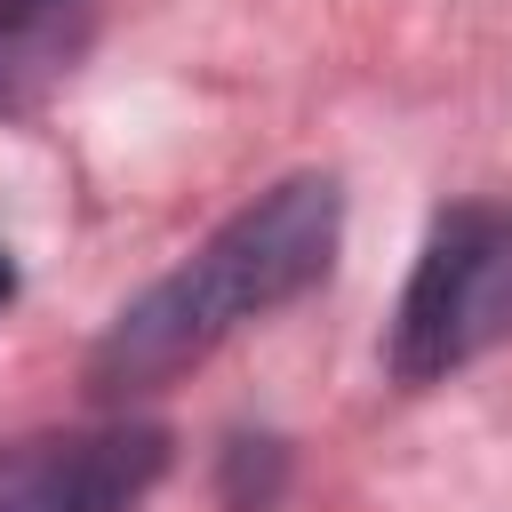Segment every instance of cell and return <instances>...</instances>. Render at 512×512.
<instances>
[{
	"instance_id": "cell-1",
	"label": "cell",
	"mask_w": 512,
	"mask_h": 512,
	"mask_svg": "<svg viewBox=\"0 0 512 512\" xmlns=\"http://www.w3.org/2000/svg\"><path fill=\"white\" fill-rule=\"evenodd\" d=\"M344 232V192L336 176H288L264 200H248L232 224H216L168 280H152L96 344L88 384L96 392H152L176 368L208 360L232 328L296 304L304 288L328 280Z\"/></svg>"
},
{
	"instance_id": "cell-2",
	"label": "cell",
	"mask_w": 512,
	"mask_h": 512,
	"mask_svg": "<svg viewBox=\"0 0 512 512\" xmlns=\"http://www.w3.org/2000/svg\"><path fill=\"white\" fill-rule=\"evenodd\" d=\"M512 336V216L448 208L392 312V376L440 384Z\"/></svg>"
},
{
	"instance_id": "cell-3",
	"label": "cell",
	"mask_w": 512,
	"mask_h": 512,
	"mask_svg": "<svg viewBox=\"0 0 512 512\" xmlns=\"http://www.w3.org/2000/svg\"><path fill=\"white\" fill-rule=\"evenodd\" d=\"M168 472L160 424H72L0 440V512H136Z\"/></svg>"
},
{
	"instance_id": "cell-4",
	"label": "cell",
	"mask_w": 512,
	"mask_h": 512,
	"mask_svg": "<svg viewBox=\"0 0 512 512\" xmlns=\"http://www.w3.org/2000/svg\"><path fill=\"white\" fill-rule=\"evenodd\" d=\"M104 0H0V112H32L96 40Z\"/></svg>"
},
{
	"instance_id": "cell-5",
	"label": "cell",
	"mask_w": 512,
	"mask_h": 512,
	"mask_svg": "<svg viewBox=\"0 0 512 512\" xmlns=\"http://www.w3.org/2000/svg\"><path fill=\"white\" fill-rule=\"evenodd\" d=\"M16 296V264H8V248H0V304Z\"/></svg>"
}]
</instances>
